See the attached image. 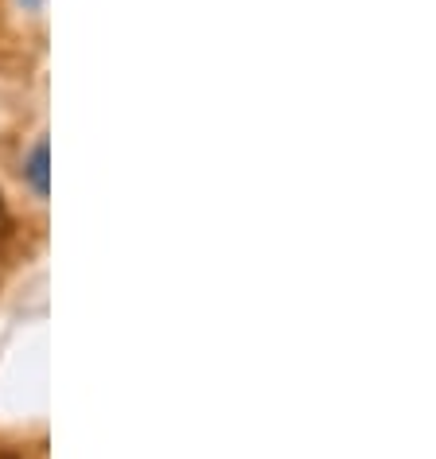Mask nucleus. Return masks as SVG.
Masks as SVG:
<instances>
[{"mask_svg": "<svg viewBox=\"0 0 436 459\" xmlns=\"http://www.w3.org/2000/svg\"><path fill=\"white\" fill-rule=\"evenodd\" d=\"M28 179H31V187H36L39 195L51 191V179H48V144H36V152H31V160H28Z\"/></svg>", "mask_w": 436, "mask_h": 459, "instance_id": "obj_1", "label": "nucleus"}, {"mask_svg": "<svg viewBox=\"0 0 436 459\" xmlns=\"http://www.w3.org/2000/svg\"><path fill=\"white\" fill-rule=\"evenodd\" d=\"M0 226H4V203H0Z\"/></svg>", "mask_w": 436, "mask_h": 459, "instance_id": "obj_2", "label": "nucleus"}]
</instances>
